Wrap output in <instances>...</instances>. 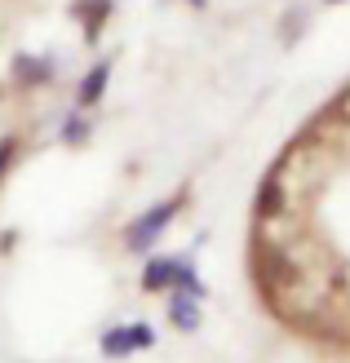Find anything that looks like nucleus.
I'll list each match as a JSON object with an SVG mask.
<instances>
[{"mask_svg":"<svg viewBox=\"0 0 350 363\" xmlns=\"http://www.w3.org/2000/svg\"><path fill=\"white\" fill-rule=\"evenodd\" d=\"M53 76H58V62L49 53H18L13 58V84L23 89H45L53 84Z\"/></svg>","mask_w":350,"mask_h":363,"instance_id":"nucleus-4","label":"nucleus"},{"mask_svg":"<svg viewBox=\"0 0 350 363\" xmlns=\"http://www.w3.org/2000/svg\"><path fill=\"white\" fill-rule=\"evenodd\" d=\"M324 5H341V0H324Z\"/></svg>","mask_w":350,"mask_h":363,"instance_id":"nucleus-10","label":"nucleus"},{"mask_svg":"<svg viewBox=\"0 0 350 363\" xmlns=\"http://www.w3.org/2000/svg\"><path fill=\"white\" fill-rule=\"evenodd\" d=\"M182 208H187V191L164 195L160 204H151L146 213H138L133 222H128V230H124V248H128V252H146V248H155V244L164 240V230H169L177 217H182Z\"/></svg>","mask_w":350,"mask_h":363,"instance_id":"nucleus-1","label":"nucleus"},{"mask_svg":"<svg viewBox=\"0 0 350 363\" xmlns=\"http://www.w3.org/2000/svg\"><path fill=\"white\" fill-rule=\"evenodd\" d=\"M173 266H177V252H155V257H146L142 275H138V288L151 297H164L173 288Z\"/></svg>","mask_w":350,"mask_h":363,"instance_id":"nucleus-6","label":"nucleus"},{"mask_svg":"<svg viewBox=\"0 0 350 363\" xmlns=\"http://www.w3.org/2000/svg\"><path fill=\"white\" fill-rule=\"evenodd\" d=\"M116 0H71V18L84 27V40H98V31L111 23Z\"/></svg>","mask_w":350,"mask_h":363,"instance_id":"nucleus-7","label":"nucleus"},{"mask_svg":"<svg viewBox=\"0 0 350 363\" xmlns=\"http://www.w3.org/2000/svg\"><path fill=\"white\" fill-rule=\"evenodd\" d=\"M164 315H169L173 333H199V323H204V301H195L187 293H164Z\"/></svg>","mask_w":350,"mask_h":363,"instance_id":"nucleus-5","label":"nucleus"},{"mask_svg":"<svg viewBox=\"0 0 350 363\" xmlns=\"http://www.w3.org/2000/svg\"><path fill=\"white\" fill-rule=\"evenodd\" d=\"M98 350H102V359H111V363L146 354V350H155V328L142 323V319L138 323H116V328H106L98 337Z\"/></svg>","mask_w":350,"mask_h":363,"instance_id":"nucleus-2","label":"nucleus"},{"mask_svg":"<svg viewBox=\"0 0 350 363\" xmlns=\"http://www.w3.org/2000/svg\"><path fill=\"white\" fill-rule=\"evenodd\" d=\"M58 138H62V147H89V138H94V120H89V111H80V106H76V111L62 120Z\"/></svg>","mask_w":350,"mask_h":363,"instance_id":"nucleus-8","label":"nucleus"},{"mask_svg":"<svg viewBox=\"0 0 350 363\" xmlns=\"http://www.w3.org/2000/svg\"><path fill=\"white\" fill-rule=\"evenodd\" d=\"M18 155H23V138H18V133H0V182L9 177V169L18 164Z\"/></svg>","mask_w":350,"mask_h":363,"instance_id":"nucleus-9","label":"nucleus"},{"mask_svg":"<svg viewBox=\"0 0 350 363\" xmlns=\"http://www.w3.org/2000/svg\"><path fill=\"white\" fill-rule=\"evenodd\" d=\"M111 71H116V58H98L80 76V84H76V106H80V111H94V106L106 98V89H111Z\"/></svg>","mask_w":350,"mask_h":363,"instance_id":"nucleus-3","label":"nucleus"}]
</instances>
